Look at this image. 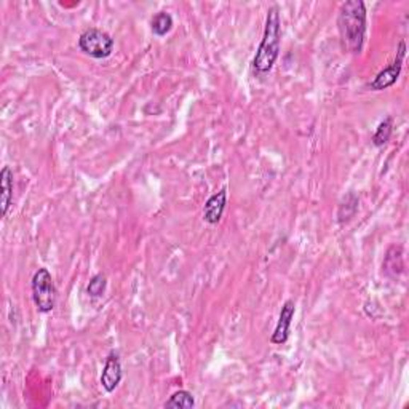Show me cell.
Listing matches in <instances>:
<instances>
[{
    "mask_svg": "<svg viewBox=\"0 0 409 409\" xmlns=\"http://www.w3.org/2000/svg\"><path fill=\"white\" fill-rule=\"evenodd\" d=\"M340 45L347 53H362L367 35V7L362 0H349L340 5L338 15Z\"/></svg>",
    "mask_w": 409,
    "mask_h": 409,
    "instance_id": "obj_1",
    "label": "cell"
},
{
    "mask_svg": "<svg viewBox=\"0 0 409 409\" xmlns=\"http://www.w3.org/2000/svg\"><path fill=\"white\" fill-rule=\"evenodd\" d=\"M282 45V21H280V11H278L277 5L270 7L267 11V18H265V28L263 34V40L259 43V48L253 59V71L258 76H265L272 71L275 61L280 54Z\"/></svg>",
    "mask_w": 409,
    "mask_h": 409,
    "instance_id": "obj_2",
    "label": "cell"
},
{
    "mask_svg": "<svg viewBox=\"0 0 409 409\" xmlns=\"http://www.w3.org/2000/svg\"><path fill=\"white\" fill-rule=\"evenodd\" d=\"M30 288H33V301L40 313H50L57 307L58 293L48 269L42 267L35 272L33 282H30Z\"/></svg>",
    "mask_w": 409,
    "mask_h": 409,
    "instance_id": "obj_3",
    "label": "cell"
},
{
    "mask_svg": "<svg viewBox=\"0 0 409 409\" xmlns=\"http://www.w3.org/2000/svg\"><path fill=\"white\" fill-rule=\"evenodd\" d=\"M79 48L93 59H106L114 52V39L101 29L90 28L80 34Z\"/></svg>",
    "mask_w": 409,
    "mask_h": 409,
    "instance_id": "obj_4",
    "label": "cell"
},
{
    "mask_svg": "<svg viewBox=\"0 0 409 409\" xmlns=\"http://www.w3.org/2000/svg\"><path fill=\"white\" fill-rule=\"evenodd\" d=\"M405 54H406V43L400 42L395 61L392 64H388L386 69H382L379 74H377L373 82L369 83V88L373 91H382V90L390 88V86H393L396 83V80H398L400 74H401Z\"/></svg>",
    "mask_w": 409,
    "mask_h": 409,
    "instance_id": "obj_5",
    "label": "cell"
},
{
    "mask_svg": "<svg viewBox=\"0 0 409 409\" xmlns=\"http://www.w3.org/2000/svg\"><path fill=\"white\" fill-rule=\"evenodd\" d=\"M294 313H296V304H294V301L288 299L287 302L283 304L280 317H278L277 326H275V331L270 338L272 344L283 345L284 342H287L288 338H289V330H291V323H293Z\"/></svg>",
    "mask_w": 409,
    "mask_h": 409,
    "instance_id": "obj_6",
    "label": "cell"
},
{
    "mask_svg": "<svg viewBox=\"0 0 409 409\" xmlns=\"http://www.w3.org/2000/svg\"><path fill=\"white\" fill-rule=\"evenodd\" d=\"M122 376L123 373H122L120 358L115 352H110L106 358V363H104V368L101 373L103 388L106 390L108 393H113L114 390L119 387V384L122 382Z\"/></svg>",
    "mask_w": 409,
    "mask_h": 409,
    "instance_id": "obj_7",
    "label": "cell"
},
{
    "mask_svg": "<svg viewBox=\"0 0 409 409\" xmlns=\"http://www.w3.org/2000/svg\"><path fill=\"white\" fill-rule=\"evenodd\" d=\"M226 204H227V189L224 188L219 192H216V194H213L208 198L207 203H204L203 219L212 226L218 224L222 218V214H224Z\"/></svg>",
    "mask_w": 409,
    "mask_h": 409,
    "instance_id": "obj_8",
    "label": "cell"
},
{
    "mask_svg": "<svg viewBox=\"0 0 409 409\" xmlns=\"http://www.w3.org/2000/svg\"><path fill=\"white\" fill-rule=\"evenodd\" d=\"M0 188H2V194H0L2 216H7L11 202H13V171L10 166H4L0 171Z\"/></svg>",
    "mask_w": 409,
    "mask_h": 409,
    "instance_id": "obj_9",
    "label": "cell"
},
{
    "mask_svg": "<svg viewBox=\"0 0 409 409\" xmlns=\"http://www.w3.org/2000/svg\"><path fill=\"white\" fill-rule=\"evenodd\" d=\"M163 406L168 409H190L195 406V400L194 395L188 392V390H178L165 401Z\"/></svg>",
    "mask_w": 409,
    "mask_h": 409,
    "instance_id": "obj_10",
    "label": "cell"
},
{
    "mask_svg": "<svg viewBox=\"0 0 409 409\" xmlns=\"http://www.w3.org/2000/svg\"><path fill=\"white\" fill-rule=\"evenodd\" d=\"M152 33L157 37H165L173 29V16L166 11H159L151 21Z\"/></svg>",
    "mask_w": 409,
    "mask_h": 409,
    "instance_id": "obj_11",
    "label": "cell"
},
{
    "mask_svg": "<svg viewBox=\"0 0 409 409\" xmlns=\"http://www.w3.org/2000/svg\"><path fill=\"white\" fill-rule=\"evenodd\" d=\"M357 212H358V197L355 194H349L344 198L342 203L339 204L338 221L339 222L350 221Z\"/></svg>",
    "mask_w": 409,
    "mask_h": 409,
    "instance_id": "obj_12",
    "label": "cell"
},
{
    "mask_svg": "<svg viewBox=\"0 0 409 409\" xmlns=\"http://www.w3.org/2000/svg\"><path fill=\"white\" fill-rule=\"evenodd\" d=\"M392 133H393V119L392 117H387V119L381 122L379 127H377L376 133L373 136V144L376 147L386 146L390 141V136H392Z\"/></svg>",
    "mask_w": 409,
    "mask_h": 409,
    "instance_id": "obj_13",
    "label": "cell"
},
{
    "mask_svg": "<svg viewBox=\"0 0 409 409\" xmlns=\"http://www.w3.org/2000/svg\"><path fill=\"white\" fill-rule=\"evenodd\" d=\"M108 288V278L104 274H96L91 278L88 287H86V293H88L91 297H101L104 293H106Z\"/></svg>",
    "mask_w": 409,
    "mask_h": 409,
    "instance_id": "obj_14",
    "label": "cell"
}]
</instances>
